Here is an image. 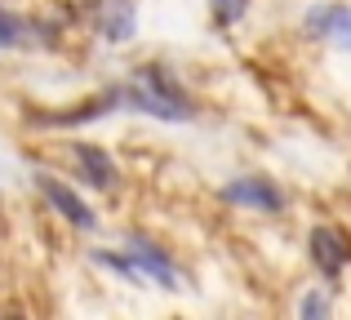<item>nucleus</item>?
Masks as SVG:
<instances>
[{
	"label": "nucleus",
	"instance_id": "nucleus-1",
	"mask_svg": "<svg viewBox=\"0 0 351 320\" xmlns=\"http://www.w3.org/2000/svg\"><path fill=\"white\" fill-rule=\"evenodd\" d=\"M120 103L134 107V112L156 116V121H187V116H191L182 89L173 85L160 67H138L134 80H125V85H120Z\"/></svg>",
	"mask_w": 351,
	"mask_h": 320
},
{
	"label": "nucleus",
	"instance_id": "nucleus-2",
	"mask_svg": "<svg viewBox=\"0 0 351 320\" xmlns=\"http://www.w3.org/2000/svg\"><path fill=\"white\" fill-rule=\"evenodd\" d=\"M36 187H40V196L49 200L53 209H58L62 218H67V223H76V227H94V209L85 205V200L76 196V187H67V182L62 178H53V173H36Z\"/></svg>",
	"mask_w": 351,
	"mask_h": 320
},
{
	"label": "nucleus",
	"instance_id": "nucleus-3",
	"mask_svg": "<svg viewBox=\"0 0 351 320\" xmlns=\"http://www.w3.org/2000/svg\"><path fill=\"white\" fill-rule=\"evenodd\" d=\"M307 32L338 49H351V9L347 5H316L307 14Z\"/></svg>",
	"mask_w": 351,
	"mask_h": 320
},
{
	"label": "nucleus",
	"instance_id": "nucleus-4",
	"mask_svg": "<svg viewBox=\"0 0 351 320\" xmlns=\"http://www.w3.org/2000/svg\"><path fill=\"white\" fill-rule=\"evenodd\" d=\"M223 196L232 200V205L263 209V214H276V209H285L280 187H276V182H267V178H236V182H227Z\"/></svg>",
	"mask_w": 351,
	"mask_h": 320
},
{
	"label": "nucleus",
	"instance_id": "nucleus-5",
	"mask_svg": "<svg viewBox=\"0 0 351 320\" xmlns=\"http://www.w3.org/2000/svg\"><path fill=\"white\" fill-rule=\"evenodd\" d=\"M71 156H76L85 182H94V187H112L116 182V160L107 156L103 147H94V143H71Z\"/></svg>",
	"mask_w": 351,
	"mask_h": 320
},
{
	"label": "nucleus",
	"instance_id": "nucleus-6",
	"mask_svg": "<svg viewBox=\"0 0 351 320\" xmlns=\"http://www.w3.org/2000/svg\"><path fill=\"white\" fill-rule=\"evenodd\" d=\"M129 258H134L138 276H152L156 285H165V289H178V271H173V262L165 258L160 249H152V245L134 241V249H129Z\"/></svg>",
	"mask_w": 351,
	"mask_h": 320
},
{
	"label": "nucleus",
	"instance_id": "nucleus-7",
	"mask_svg": "<svg viewBox=\"0 0 351 320\" xmlns=\"http://www.w3.org/2000/svg\"><path fill=\"white\" fill-rule=\"evenodd\" d=\"M311 258H316V267L325 271V276H338L347 262V245L338 232H329V227H316L311 232Z\"/></svg>",
	"mask_w": 351,
	"mask_h": 320
},
{
	"label": "nucleus",
	"instance_id": "nucleus-8",
	"mask_svg": "<svg viewBox=\"0 0 351 320\" xmlns=\"http://www.w3.org/2000/svg\"><path fill=\"white\" fill-rule=\"evenodd\" d=\"M129 32H134L129 0H103V36L107 40H129Z\"/></svg>",
	"mask_w": 351,
	"mask_h": 320
},
{
	"label": "nucleus",
	"instance_id": "nucleus-9",
	"mask_svg": "<svg viewBox=\"0 0 351 320\" xmlns=\"http://www.w3.org/2000/svg\"><path fill=\"white\" fill-rule=\"evenodd\" d=\"M18 36H23V27H18V18H9L5 9H0V49H14Z\"/></svg>",
	"mask_w": 351,
	"mask_h": 320
},
{
	"label": "nucleus",
	"instance_id": "nucleus-10",
	"mask_svg": "<svg viewBox=\"0 0 351 320\" xmlns=\"http://www.w3.org/2000/svg\"><path fill=\"white\" fill-rule=\"evenodd\" d=\"M302 316H329V298H325V294L302 298Z\"/></svg>",
	"mask_w": 351,
	"mask_h": 320
},
{
	"label": "nucleus",
	"instance_id": "nucleus-11",
	"mask_svg": "<svg viewBox=\"0 0 351 320\" xmlns=\"http://www.w3.org/2000/svg\"><path fill=\"white\" fill-rule=\"evenodd\" d=\"M214 14L223 18V23H232V18H240V14H245V0H223V5L214 0Z\"/></svg>",
	"mask_w": 351,
	"mask_h": 320
}]
</instances>
